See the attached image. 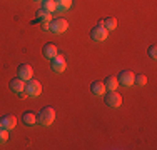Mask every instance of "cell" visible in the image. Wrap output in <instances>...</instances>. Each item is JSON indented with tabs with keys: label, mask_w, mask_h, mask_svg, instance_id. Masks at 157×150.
Wrapping results in <instances>:
<instances>
[{
	"label": "cell",
	"mask_w": 157,
	"mask_h": 150,
	"mask_svg": "<svg viewBox=\"0 0 157 150\" xmlns=\"http://www.w3.org/2000/svg\"><path fill=\"white\" fill-rule=\"evenodd\" d=\"M102 25L109 30V32H112V30H115V27H117V20H115L114 17H107L102 20Z\"/></svg>",
	"instance_id": "cell-17"
},
{
	"label": "cell",
	"mask_w": 157,
	"mask_h": 150,
	"mask_svg": "<svg viewBox=\"0 0 157 150\" xmlns=\"http://www.w3.org/2000/svg\"><path fill=\"white\" fill-rule=\"evenodd\" d=\"M48 25H50V32L57 33V35L67 32V28H69V22H67L65 18H52V20L48 22Z\"/></svg>",
	"instance_id": "cell-4"
},
{
	"label": "cell",
	"mask_w": 157,
	"mask_h": 150,
	"mask_svg": "<svg viewBox=\"0 0 157 150\" xmlns=\"http://www.w3.org/2000/svg\"><path fill=\"white\" fill-rule=\"evenodd\" d=\"M40 9H44L48 13H54L55 10H57V2H55V0H44Z\"/></svg>",
	"instance_id": "cell-16"
},
{
	"label": "cell",
	"mask_w": 157,
	"mask_h": 150,
	"mask_svg": "<svg viewBox=\"0 0 157 150\" xmlns=\"http://www.w3.org/2000/svg\"><path fill=\"white\" fill-rule=\"evenodd\" d=\"M42 54H44V57H45V58L52 60L55 55L59 54V48H57V45H55V43H45L42 47Z\"/></svg>",
	"instance_id": "cell-9"
},
{
	"label": "cell",
	"mask_w": 157,
	"mask_h": 150,
	"mask_svg": "<svg viewBox=\"0 0 157 150\" xmlns=\"http://www.w3.org/2000/svg\"><path fill=\"white\" fill-rule=\"evenodd\" d=\"M105 95V103L109 105L112 108H119L122 105V95L121 93H117L115 90H109L107 93H104Z\"/></svg>",
	"instance_id": "cell-5"
},
{
	"label": "cell",
	"mask_w": 157,
	"mask_h": 150,
	"mask_svg": "<svg viewBox=\"0 0 157 150\" xmlns=\"http://www.w3.org/2000/svg\"><path fill=\"white\" fill-rule=\"evenodd\" d=\"M90 92L94 93V95H104L105 93V85H104V82H92L90 84Z\"/></svg>",
	"instance_id": "cell-14"
},
{
	"label": "cell",
	"mask_w": 157,
	"mask_h": 150,
	"mask_svg": "<svg viewBox=\"0 0 157 150\" xmlns=\"http://www.w3.org/2000/svg\"><path fill=\"white\" fill-rule=\"evenodd\" d=\"M107 37H109V30L102 25V20H99V24L90 30V39L95 42H104V40H107Z\"/></svg>",
	"instance_id": "cell-2"
},
{
	"label": "cell",
	"mask_w": 157,
	"mask_h": 150,
	"mask_svg": "<svg viewBox=\"0 0 157 150\" xmlns=\"http://www.w3.org/2000/svg\"><path fill=\"white\" fill-rule=\"evenodd\" d=\"M40 27H42V30H50V25H48V22H44V24H40Z\"/></svg>",
	"instance_id": "cell-22"
},
{
	"label": "cell",
	"mask_w": 157,
	"mask_h": 150,
	"mask_svg": "<svg viewBox=\"0 0 157 150\" xmlns=\"http://www.w3.org/2000/svg\"><path fill=\"white\" fill-rule=\"evenodd\" d=\"M32 2H40V3H42V2H44V0H32Z\"/></svg>",
	"instance_id": "cell-24"
},
{
	"label": "cell",
	"mask_w": 157,
	"mask_h": 150,
	"mask_svg": "<svg viewBox=\"0 0 157 150\" xmlns=\"http://www.w3.org/2000/svg\"><path fill=\"white\" fill-rule=\"evenodd\" d=\"M104 85H105V90H107V92H109V90H117V87H119L117 77H114V75L107 77L105 82H104Z\"/></svg>",
	"instance_id": "cell-15"
},
{
	"label": "cell",
	"mask_w": 157,
	"mask_h": 150,
	"mask_svg": "<svg viewBox=\"0 0 157 150\" xmlns=\"http://www.w3.org/2000/svg\"><path fill=\"white\" fill-rule=\"evenodd\" d=\"M9 140V130L7 129H0V144H5V142Z\"/></svg>",
	"instance_id": "cell-20"
},
{
	"label": "cell",
	"mask_w": 157,
	"mask_h": 150,
	"mask_svg": "<svg viewBox=\"0 0 157 150\" xmlns=\"http://www.w3.org/2000/svg\"><path fill=\"white\" fill-rule=\"evenodd\" d=\"M24 92L27 93L29 97H39L40 93H42V84H40L39 80H30L25 82V87H24Z\"/></svg>",
	"instance_id": "cell-3"
},
{
	"label": "cell",
	"mask_w": 157,
	"mask_h": 150,
	"mask_svg": "<svg viewBox=\"0 0 157 150\" xmlns=\"http://www.w3.org/2000/svg\"><path fill=\"white\" fill-rule=\"evenodd\" d=\"M0 129H2V122H0Z\"/></svg>",
	"instance_id": "cell-25"
},
{
	"label": "cell",
	"mask_w": 157,
	"mask_h": 150,
	"mask_svg": "<svg viewBox=\"0 0 157 150\" xmlns=\"http://www.w3.org/2000/svg\"><path fill=\"white\" fill-rule=\"evenodd\" d=\"M22 122L25 123V125H35L37 123V114L35 112H30V110H27V112H24L22 114Z\"/></svg>",
	"instance_id": "cell-13"
},
{
	"label": "cell",
	"mask_w": 157,
	"mask_h": 150,
	"mask_svg": "<svg viewBox=\"0 0 157 150\" xmlns=\"http://www.w3.org/2000/svg\"><path fill=\"white\" fill-rule=\"evenodd\" d=\"M54 120H55V110H54V107H44L42 110L37 114V122H39L40 125H44V127L52 125V123H54Z\"/></svg>",
	"instance_id": "cell-1"
},
{
	"label": "cell",
	"mask_w": 157,
	"mask_h": 150,
	"mask_svg": "<svg viewBox=\"0 0 157 150\" xmlns=\"http://www.w3.org/2000/svg\"><path fill=\"white\" fill-rule=\"evenodd\" d=\"M57 2V9H62V10H69L72 7L74 0H55Z\"/></svg>",
	"instance_id": "cell-19"
},
{
	"label": "cell",
	"mask_w": 157,
	"mask_h": 150,
	"mask_svg": "<svg viewBox=\"0 0 157 150\" xmlns=\"http://www.w3.org/2000/svg\"><path fill=\"white\" fill-rule=\"evenodd\" d=\"M147 54H149V57H151L152 60L157 58V47L155 45H151V47L147 48Z\"/></svg>",
	"instance_id": "cell-21"
},
{
	"label": "cell",
	"mask_w": 157,
	"mask_h": 150,
	"mask_svg": "<svg viewBox=\"0 0 157 150\" xmlns=\"http://www.w3.org/2000/svg\"><path fill=\"white\" fill-rule=\"evenodd\" d=\"M35 13H37V18L30 22L32 25H35V24H44V22H50V20H52V13L45 12L44 9H39Z\"/></svg>",
	"instance_id": "cell-10"
},
{
	"label": "cell",
	"mask_w": 157,
	"mask_h": 150,
	"mask_svg": "<svg viewBox=\"0 0 157 150\" xmlns=\"http://www.w3.org/2000/svg\"><path fill=\"white\" fill-rule=\"evenodd\" d=\"M9 87H10V90H12V92H15V93H18V92H24L25 82L22 80V78L15 77V78H12V80L9 82Z\"/></svg>",
	"instance_id": "cell-12"
},
{
	"label": "cell",
	"mask_w": 157,
	"mask_h": 150,
	"mask_svg": "<svg viewBox=\"0 0 157 150\" xmlns=\"http://www.w3.org/2000/svg\"><path fill=\"white\" fill-rule=\"evenodd\" d=\"M27 97V93H24V92H18V99H25Z\"/></svg>",
	"instance_id": "cell-23"
},
{
	"label": "cell",
	"mask_w": 157,
	"mask_h": 150,
	"mask_svg": "<svg viewBox=\"0 0 157 150\" xmlns=\"http://www.w3.org/2000/svg\"><path fill=\"white\" fill-rule=\"evenodd\" d=\"M17 77H18V78H22L24 82L30 80V78L33 77V70H32V67L29 65V63H22V65H18V69H17Z\"/></svg>",
	"instance_id": "cell-8"
},
{
	"label": "cell",
	"mask_w": 157,
	"mask_h": 150,
	"mask_svg": "<svg viewBox=\"0 0 157 150\" xmlns=\"http://www.w3.org/2000/svg\"><path fill=\"white\" fill-rule=\"evenodd\" d=\"M65 67H67V63H65V58H63L60 54H57L54 58L50 60V69L54 70L55 73H62L63 70H65Z\"/></svg>",
	"instance_id": "cell-7"
},
{
	"label": "cell",
	"mask_w": 157,
	"mask_h": 150,
	"mask_svg": "<svg viewBox=\"0 0 157 150\" xmlns=\"http://www.w3.org/2000/svg\"><path fill=\"white\" fill-rule=\"evenodd\" d=\"M134 85H137V87H144V85H147V77H145L144 73H137L136 77H134Z\"/></svg>",
	"instance_id": "cell-18"
},
{
	"label": "cell",
	"mask_w": 157,
	"mask_h": 150,
	"mask_svg": "<svg viewBox=\"0 0 157 150\" xmlns=\"http://www.w3.org/2000/svg\"><path fill=\"white\" fill-rule=\"evenodd\" d=\"M0 122H2V127H3V129H7V130L15 129V125H17L15 115H3V117L0 118Z\"/></svg>",
	"instance_id": "cell-11"
},
{
	"label": "cell",
	"mask_w": 157,
	"mask_h": 150,
	"mask_svg": "<svg viewBox=\"0 0 157 150\" xmlns=\"http://www.w3.org/2000/svg\"><path fill=\"white\" fill-rule=\"evenodd\" d=\"M134 72H130V70H122L121 73L117 75V82L119 85H122V87H132L134 85Z\"/></svg>",
	"instance_id": "cell-6"
}]
</instances>
